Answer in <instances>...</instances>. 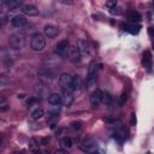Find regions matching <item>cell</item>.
<instances>
[{"label": "cell", "instance_id": "1", "mask_svg": "<svg viewBox=\"0 0 154 154\" xmlns=\"http://www.w3.org/2000/svg\"><path fill=\"white\" fill-rule=\"evenodd\" d=\"M30 47L35 52H41L46 47V36L41 33H35L30 40Z\"/></svg>", "mask_w": 154, "mask_h": 154}, {"label": "cell", "instance_id": "2", "mask_svg": "<svg viewBox=\"0 0 154 154\" xmlns=\"http://www.w3.org/2000/svg\"><path fill=\"white\" fill-rule=\"evenodd\" d=\"M24 43H26V40L22 35H18V34H13L9 37V46L11 50L13 51H19L24 47Z\"/></svg>", "mask_w": 154, "mask_h": 154}, {"label": "cell", "instance_id": "3", "mask_svg": "<svg viewBox=\"0 0 154 154\" xmlns=\"http://www.w3.org/2000/svg\"><path fill=\"white\" fill-rule=\"evenodd\" d=\"M72 77L70 74H61L59 77V83L63 88V92H74V88H72Z\"/></svg>", "mask_w": 154, "mask_h": 154}, {"label": "cell", "instance_id": "4", "mask_svg": "<svg viewBox=\"0 0 154 154\" xmlns=\"http://www.w3.org/2000/svg\"><path fill=\"white\" fill-rule=\"evenodd\" d=\"M69 48H70V43L68 40H61L60 42H58L55 47H54V53L55 55L60 57V58H65L69 52Z\"/></svg>", "mask_w": 154, "mask_h": 154}, {"label": "cell", "instance_id": "5", "mask_svg": "<svg viewBox=\"0 0 154 154\" xmlns=\"http://www.w3.org/2000/svg\"><path fill=\"white\" fill-rule=\"evenodd\" d=\"M68 57H69V60L74 64H77L81 61V57H82V52L80 50L78 46H70L69 48V52H68Z\"/></svg>", "mask_w": 154, "mask_h": 154}, {"label": "cell", "instance_id": "6", "mask_svg": "<svg viewBox=\"0 0 154 154\" xmlns=\"http://www.w3.org/2000/svg\"><path fill=\"white\" fill-rule=\"evenodd\" d=\"M81 148L84 152L94 153V152H96V143L92 137H85L83 140V142L81 143Z\"/></svg>", "mask_w": 154, "mask_h": 154}, {"label": "cell", "instance_id": "7", "mask_svg": "<svg viewBox=\"0 0 154 154\" xmlns=\"http://www.w3.org/2000/svg\"><path fill=\"white\" fill-rule=\"evenodd\" d=\"M28 24V19L23 15H16L11 18V26L13 28H22Z\"/></svg>", "mask_w": 154, "mask_h": 154}, {"label": "cell", "instance_id": "8", "mask_svg": "<svg viewBox=\"0 0 154 154\" xmlns=\"http://www.w3.org/2000/svg\"><path fill=\"white\" fill-rule=\"evenodd\" d=\"M43 34L48 39H53L59 34V29L53 24H46L45 28H43Z\"/></svg>", "mask_w": 154, "mask_h": 154}, {"label": "cell", "instance_id": "9", "mask_svg": "<svg viewBox=\"0 0 154 154\" xmlns=\"http://www.w3.org/2000/svg\"><path fill=\"white\" fill-rule=\"evenodd\" d=\"M102 92L101 91H99V89H96V91H94L93 93H92V95H91V105H92V107H98L101 102H102Z\"/></svg>", "mask_w": 154, "mask_h": 154}, {"label": "cell", "instance_id": "10", "mask_svg": "<svg viewBox=\"0 0 154 154\" xmlns=\"http://www.w3.org/2000/svg\"><path fill=\"white\" fill-rule=\"evenodd\" d=\"M22 12L27 16H29V17H35V16H39V13H40L39 9L35 5H31V4H27L24 6H22Z\"/></svg>", "mask_w": 154, "mask_h": 154}, {"label": "cell", "instance_id": "11", "mask_svg": "<svg viewBox=\"0 0 154 154\" xmlns=\"http://www.w3.org/2000/svg\"><path fill=\"white\" fill-rule=\"evenodd\" d=\"M96 81H98L96 74H88L87 80H85V88H87V91L94 89L95 85H96Z\"/></svg>", "mask_w": 154, "mask_h": 154}, {"label": "cell", "instance_id": "12", "mask_svg": "<svg viewBox=\"0 0 154 154\" xmlns=\"http://www.w3.org/2000/svg\"><path fill=\"white\" fill-rule=\"evenodd\" d=\"M152 64H153V57H152V53L149 51H145L143 54H142V65L147 69H150L152 68Z\"/></svg>", "mask_w": 154, "mask_h": 154}, {"label": "cell", "instance_id": "13", "mask_svg": "<svg viewBox=\"0 0 154 154\" xmlns=\"http://www.w3.org/2000/svg\"><path fill=\"white\" fill-rule=\"evenodd\" d=\"M122 27H123V29H124L125 31H128V33H130V34H133V35L139 34L140 30H141V26L137 24V23H133V24H123Z\"/></svg>", "mask_w": 154, "mask_h": 154}, {"label": "cell", "instance_id": "14", "mask_svg": "<svg viewBox=\"0 0 154 154\" xmlns=\"http://www.w3.org/2000/svg\"><path fill=\"white\" fill-rule=\"evenodd\" d=\"M74 100H75V99H74L72 93H70V92H64V94H63V96H61V104H63L64 106L70 107V106L72 105Z\"/></svg>", "mask_w": 154, "mask_h": 154}, {"label": "cell", "instance_id": "15", "mask_svg": "<svg viewBox=\"0 0 154 154\" xmlns=\"http://www.w3.org/2000/svg\"><path fill=\"white\" fill-rule=\"evenodd\" d=\"M4 3L10 10H13V9H18L23 5V0H4Z\"/></svg>", "mask_w": 154, "mask_h": 154}, {"label": "cell", "instance_id": "16", "mask_svg": "<svg viewBox=\"0 0 154 154\" xmlns=\"http://www.w3.org/2000/svg\"><path fill=\"white\" fill-rule=\"evenodd\" d=\"M48 104L54 106V105H60L61 104V95H59L58 93H52L48 96Z\"/></svg>", "mask_w": 154, "mask_h": 154}, {"label": "cell", "instance_id": "17", "mask_svg": "<svg viewBox=\"0 0 154 154\" xmlns=\"http://www.w3.org/2000/svg\"><path fill=\"white\" fill-rule=\"evenodd\" d=\"M141 15L137 11H129L128 12V19L131 22V23H137V22L141 20Z\"/></svg>", "mask_w": 154, "mask_h": 154}, {"label": "cell", "instance_id": "18", "mask_svg": "<svg viewBox=\"0 0 154 154\" xmlns=\"http://www.w3.org/2000/svg\"><path fill=\"white\" fill-rule=\"evenodd\" d=\"M81 87H82V80L78 75L74 76L72 77V88H74V92H77L81 89Z\"/></svg>", "mask_w": 154, "mask_h": 154}, {"label": "cell", "instance_id": "19", "mask_svg": "<svg viewBox=\"0 0 154 154\" xmlns=\"http://www.w3.org/2000/svg\"><path fill=\"white\" fill-rule=\"evenodd\" d=\"M60 145H61V147H63V148H65V149H69V148H71V147H72V139H71V137H69V136H65V137H63V139H61Z\"/></svg>", "mask_w": 154, "mask_h": 154}, {"label": "cell", "instance_id": "20", "mask_svg": "<svg viewBox=\"0 0 154 154\" xmlns=\"http://www.w3.org/2000/svg\"><path fill=\"white\" fill-rule=\"evenodd\" d=\"M43 116H45V112H43L42 108H35L34 111L31 112V118L37 120V119H41Z\"/></svg>", "mask_w": 154, "mask_h": 154}, {"label": "cell", "instance_id": "21", "mask_svg": "<svg viewBox=\"0 0 154 154\" xmlns=\"http://www.w3.org/2000/svg\"><path fill=\"white\" fill-rule=\"evenodd\" d=\"M78 47H80L82 53H88V52H89V45H88L87 41H84V40H80L78 41Z\"/></svg>", "mask_w": 154, "mask_h": 154}, {"label": "cell", "instance_id": "22", "mask_svg": "<svg viewBox=\"0 0 154 154\" xmlns=\"http://www.w3.org/2000/svg\"><path fill=\"white\" fill-rule=\"evenodd\" d=\"M102 104L106 105V106H109L112 104V95L109 94L108 92H105L102 94Z\"/></svg>", "mask_w": 154, "mask_h": 154}, {"label": "cell", "instance_id": "23", "mask_svg": "<svg viewBox=\"0 0 154 154\" xmlns=\"http://www.w3.org/2000/svg\"><path fill=\"white\" fill-rule=\"evenodd\" d=\"M7 109H9V104L6 102L5 98H1L0 99V111L5 112V111H7Z\"/></svg>", "mask_w": 154, "mask_h": 154}, {"label": "cell", "instance_id": "24", "mask_svg": "<svg viewBox=\"0 0 154 154\" xmlns=\"http://www.w3.org/2000/svg\"><path fill=\"white\" fill-rule=\"evenodd\" d=\"M30 149H31L33 152H35V153L39 152V145H37V142H36L35 139H31V140H30Z\"/></svg>", "mask_w": 154, "mask_h": 154}, {"label": "cell", "instance_id": "25", "mask_svg": "<svg viewBox=\"0 0 154 154\" xmlns=\"http://www.w3.org/2000/svg\"><path fill=\"white\" fill-rule=\"evenodd\" d=\"M126 101H128V95H126L125 93H123V94L119 96V99H118V105H119V106H124Z\"/></svg>", "mask_w": 154, "mask_h": 154}, {"label": "cell", "instance_id": "26", "mask_svg": "<svg viewBox=\"0 0 154 154\" xmlns=\"http://www.w3.org/2000/svg\"><path fill=\"white\" fill-rule=\"evenodd\" d=\"M106 6L108 9H115L117 6V0H106Z\"/></svg>", "mask_w": 154, "mask_h": 154}, {"label": "cell", "instance_id": "27", "mask_svg": "<svg viewBox=\"0 0 154 154\" xmlns=\"http://www.w3.org/2000/svg\"><path fill=\"white\" fill-rule=\"evenodd\" d=\"M81 128H82V124H81V122H72L71 123V129L72 130H81Z\"/></svg>", "mask_w": 154, "mask_h": 154}, {"label": "cell", "instance_id": "28", "mask_svg": "<svg viewBox=\"0 0 154 154\" xmlns=\"http://www.w3.org/2000/svg\"><path fill=\"white\" fill-rule=\"evenodd\" d=\"M50 142H51V139H50V137H47V136H46V137H42V139H41V141H40V143H41L42 146H48V145H50Z\"/></svg>", "mask_w": 154, "mask_h": 154}, {"label": "cell", "instance_id": "29", "mask_svg": "<svg viewBox=\"0 0 154 154\" xmlns=\"http://www.w3.org/2000/svg\"><path fill=\"white\" fill-rule=\"evenodd\" d=\"M130 124H131V125H136V115H135V113H131Z\"/></svg>", "mask_w": 154, "mask_h": 154}, {"label": "cell", "instance_id": "30", "mask_svg": "<svg viewBox=\"0 0 154 154\" xmlns=\"http://www.w3.org/2000/svg\"><path fill=\"white\" fill-rule=\"evenodd\" d=\"M58 3L64 4V5H71L72 4V0H57Z\"/></svg>", "mask_w": 154, "mask_h": 154}, {"label": "cell", "instance_id": "31", "mask_svg": "<svg viewBox=\"0 0 154 154\" xmlns=\"http://www.w3.org/2000/svg\"><path fill=\"white\" fill-rule=\"evenodd\" d=\"M117 120H118L117 118H111V117H106V118H105V122H106V123H116Z\"/></svg>", "mask_w": 154, "mask_h": 154}, {"label": "cell", "instance_id": "32", "mask_svg": "<svg viewBox=\"0 0 154 154\" xmlns=\"http://www.w3.org/2000/svg\"><path fill=\"white\" fill-rule=\"evenodd\" d=\"M36 101H37V100H36L35 98H30V99L27 101V105H28V106H31V105H33V104H35Z\"/></svg>", "mask_w": 154, "mask_h": 154}, {"label": "cell", "instance_id": "33", "mask_svg": "<svg viewBox=\"0 0 154 154\" xmlns=\"http://www.w3.org/2000/svg\"><path fill=\"white\" fill-rule=\"evenodd\" d=\"M5 23H6V15L3 13L1 15V26H5Z\"/></svg>", "mask_w": 154, "mask_h": 154}, {"label": "cell", "instance_id": "34", "mask_svg": "<svg viewBox=\"0 0 154 154\" xmlns=\"http://www.w3.org/2000/svg\"><path fill=\"white\" fill-rule=\"evenodd\" d=\"M148 33H149V35H150V36H153V37H154V28H153V27L148 28Z\"/></svg>", "mask_w": 154, "mask_h": 154}, {"label": "cell", "instance_id": "35", "mask_svg": "<svg viewBox=\"0 0 154 154\" xmlns=\"http://www.w3.org/2000/svg\"><path fill=\"white\" fill-rule=\"evenodd\" d=\"M153 50H154V42H153Z\"/></svg>", "mask_w": 154, "mask_h": 154}, {"label": "cell", "instance_id": "36", "mask_svg": "<svg viewBox=\"0 0 154 154\" xmlns=\"http://www.w3.org/2000/svg\"><path fill=\"white\" fill-rule=\"evenodd\" d=\"M153 5H154V0H153Z\"/></svg>", "mask_w": 154, "mask_h": 154}]
</instances>
